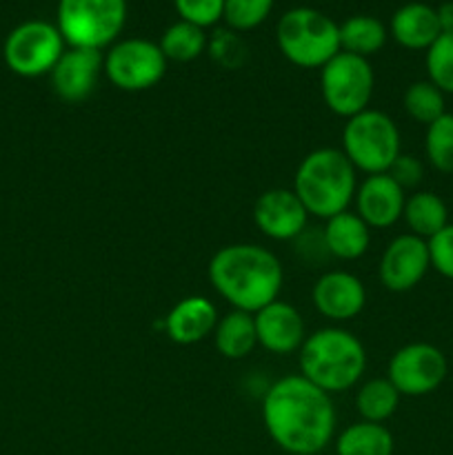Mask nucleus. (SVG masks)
<instances>
[{"mask_svg": "<svg viewBox=\"0 0 453 455\" xmlns=\"http://www.w3.org/2000/svg\"><path fill=\"white\" fill-rule=\"evenodd\" d=\"M435 12H438L440 29H442V34H453V0L442 3Z\"/></svg>", "mask_w": 453, "mask_h": 455, "instance_id": "nucleus-35", "label": "nucleus"}, {"mask_svg": "<svg viewBox=\"0 0 453 455\" xmlns=\"http://www.w3.org/2000/svg\"><path fill=\"white\" fill-rule=\"evenodd\" d=\"M291 189L309 216L329 220L349 212L358 191V172L342 149L320 147L300 160Z\"/></svg>", "mask_w": 453, "mask_h": 455, "instance_id": "nucleus-4", "label": "nucleus"}, {"mask_svg": "<svg viewBox=\"0 0 453 455\" xmlns=\"http://www.w3.org/2000/svg\"><path fill=\"white\" fill-rule=\"evenodd\" d=\"M262 422L284 453L318 455L331 444L338 416L331 395L298 373L280 378L265 391Z\"/></svg>", "mask_w": 453, "mask_h": 455, "instance_id": "nucleus-1", "label": "nucleus"}, {"mask_svg": "<svg viewBox=\"0 0 453 455\" xmlns=\"http://www.w3.org/2000/svg\"><path fill=\"white\" fill-rule=\"evenodd\" d=\"M431 269L429 243L413 234H400L386 244L378 262V280L393 293L416 289Z\"/></svg>", "mask_w": 453, "mask_h": 455, "instance_id": "nucleus-12", "label": "nucleus"}, {"mask_svg": "<svg viewBox=\"0 0 453 455\" xmlns=\"http://www.w3.org/2000/svg\"><path fill=\"white\" fill-rule=\"evenodd\" d=\"M402 220L407 222L409 234L431 240L449 225L447 203L433 191H416L404 203Z\"/></svg>", "mask_w": 453, "mask_h": 455, "instance_id": "nucleus-22", "label": "nucleus"}, {"mask_svg": "<svg viewBox=\"0 0 453 455\" xmlns=\"http://www.w3.org/2000/svg\"><path fill=\"white\" fill-rule=\"evenodd\" d=\"M407 191L389 176L376 173L367 176L355 191V213L367 222L369 229H389L402 220Z\"/></svg>", "mask_w": 453, "mask_h": 455, "instance_id": "nucleus-17", "label": "nucleus"}, {"mask_svg": "<svg viewBox=\"0 0 453 455\" xmlns=\"http://www.w3.org/2000/svg\"><path fill=\"white\" fill-rule=\"evenodd\" d=\"M400 398L393 385L386 378H373V380L362 382L355 394V409L360 418L367 422H378L385 425L400 407Z\"/></svg>", "mask_w": 453, "mask_h": 455, "instance_id": "nucleus-25", "label": "nucleus"}, {"mask_svg": "<svg viewBox=\"0 0 453 455\" xmlns=\"http://www.w3.org/2000/svg\"><path fill=\"white\" fill-rule=\"evenodd\" d=\"M393 434L378 422H354L336 438L338 455H393Z\"/></svg>", "mask_w": 453, "mask_h": 455, "instance_id": "nucleus-24", "label": "nucleus"}, {"mask_svg": "<svg viewBox=\"0 0 453 455\" xmlns=\"http://www.w3.org/2000/svg\"><path fill=\"white\" fill-rule=\"evenodd\" d=\"M65 49V38L53 22L27 20L9 31L3 56L16 76L40 78V76L52 74Z\"/></svg>", "mask_w": 453, "mask_h": 455, "instance_id": "nucleus-10", "label": "nucleus"}, {"mask_svg": "<svg viewBox=\"0 0 453 455\" xmlns=\"http://www.w3.org/2000/svg\"><path fill=\"white\" fill-rule=\"evenodd\" d=\"M389 34L400 47L426 52L442 34L435 7L425 3H407L391 16Z\"/></svg>", "mask_w": 453, "mask_h": 455, "instance_id": "nucleus-19", "label": "nucleus"}, {"mask_svg": "<svg viewBox=\"0 0 453 455\" xmlns=\"http://www.w3.org/2000/svg\"><path fill=\"white\" fill-rule=\"evenodd\" d=\"M258 347L275 355H291L300 351L306 338L302 314L284 300H274L253 314Z\"/></svg>", "mask_w": 453, "mask_h": 455, "instance_id": "nucleus-16", "label": "nucleus"}, {"mask_svg": "<svg viewBox=\"0 0 453 455\" xmlns=\"http://www.w3.org/2000/svg\"><path fill=\"white\" fill-rule=\"evenodd\" d=\"M102 74H105L102 71V52L67 47L49 78H52L53 93L62 102L80 105L93 96Z\"/></svg>", "mask_w": 453, "mask_h": 455, "instance_id": "nucleus-14", "label": "nucleus"}, {"mask_svg": "<svg viewBox=\"0 0 453 455\" xmlns=\"http://www.w3.org/2000/svg\"><path fill=\"white\" fill-rule=\"evenodd\" d=\"M315 311L331 323H346L362 314L367 305L364 283L351 271L333 269L320 275L311 289Z\"/></svg>", "mask_w": 453, "mask_h": 455, "instance_id": "nucleus-15", "label": "nucleus"}, {"mask_svg": "<svg viewBox=\"0 0 453 455\" xmlns=\"http://www.w3.org/2000/svg\"><path fill=\"white\" fill-rule=\"evenodd\" d=\"M425 154L435 172L453 173V114L447 111L426 127Z\"/></svg>", "mask_w": 453, "mask_h": 455, "instance_id": "nucleus-28", "label": "nucleus"}, {"mask_svg": "<svg viewBox=\"0 0 453 455\" xmlns=\"http://www.w3.org/2000/svg\"><path fill=\"white\" fill-rule=\"evenodd\" d=\"M180 20L191 22L200 29L218 25L225 13V0H173Z\"/></svg>", "mask_w": 453, "mask_h": 455, "instance_id": "nucleus-31", "label": "nucleus"}, {"mask_svg": "<svg viewBox=\"0 0 453 455\" xmlns=\"http://www.w3.org/2000/svg\"><path fill=\"white\" fill-rule=\"evenodd\" d=\"M376 74L369 58L340 52L320 69V93L331 114L349 120L369 109Z\"/></svg>", "mask_w": 453, "mask_h": 455, "instance_id": "nucleus-8", "label": "nucleus"}, {"mask_svg": "<svg viewBox=\"0 0 453 455\" xmlns=\"http://www.w3.org/2000/svg\"><path fill=\"white\" fill-rule=\"evenodd\" d=\"M127 22V0H58L56 27L67 47L109 49Z\"/></svg>", "mask_w": 453, "mask_h": 455, "instance_id": "nucleus-6", "label": "nucleus"}, {"mask_svg": "<svg viewBox=\"0 0 453 455\" xmlns=\"http://www.w3.org/2000/svg\"><path fill=\"white\" fill-rule=\"evenodd\" d=\"M169 60L158 43L149 38H124L102 56L105 78L120 92L138 93L154 89L167 74Z\"/></svg>", "mask_w": 453, "mask_h": 455, "instance_id": "nucleus-9", "label": "nucleus"}, {"mask_svg": "<svg viewBox=\"0 0 453 455\" xmlns=\"http://www.w3.org/2000/svg\"><path fill=\"white\" fill-rule=\"evenodd\" d=\"M300 376L329 395L345 394L362 380L367 371V351L358 336L342 327H322L306 333L300 351Z\"/></svg>", "mask_w": 453, "mask_h": 455, "instance_id": "nucleus-3", "label": "nucleus"}, {"mask_svg": "<svg viewBox=\"0 0 453 455\" xmlns=\"http://www.w3.org/2000/svg\"><path fill=\"white\" fill-rule=\"evenodd\" d=\"M211 336L216 351L226 360L247 358L258 347L256 323H253V314H247V311L231 309L229 314L220 315Z\"/></svg>", "mask_w": 453, "mask_h": 455, "instance_id": "nucleus-21", "label": "nucleus"}, {"mask_svg": "<svg viewBox=\"0 0 453 455\" xmlns=\"http://www.w3.org/2000/svg\"><path fill=\"white\" fill-rule=\"evenodd\" d=\"M340 29V52L354 53V56L369 58L380 52L389 38V29L385 22L376 16H351L346 18Z\"/></svg>", "mask_w": 453, "mask_h": 455, "instance_id": "nucleus-23", "label": "nucleus"}, {"mask_svg": "<svg viewBox=\"0 0 453 455\" xmlns=\"http://www.w3.org/2000/svg\"><path fill=\"white\" fill-rule=\"evenodd\" d=\"M447 355L429 342H409L389 360L386 380L404 398H422L442 387L447 380Z\"/></svg>", "mask_w": 453, "mask_h": 455, "instance_id": "nucleus-11", "label": "nucleus"}, {"mask_svg": "<svg viewBox=\"0 0 453 455\" xmlns=\"http://www.w3.org/2000/svg\"><path fill=\"white\" fill-rule=\"evenodd\" d=\"M426 76L444 96H453V34H440L426 49Z\"/></svg>", "mask_w": 453, "mask_h": 455, "instance_id": "nucleus-29", "label": "nucleus"}, {"mask_svg": "<svg viewBox=\"0 0 453 455\" xmlns=\"http://www.w3.org/2000/svg\"><path fill=\"white\" fill-rule=\"evenodd\" d=\"M280 53L300 69H322L340 53V29L327 13L311 7H293L275 27Z\"/></svg>", "mask_w": 453, "mask_h": 455, "instance_id": "nucleus-5", "label": "nucleus"}, {"mask_svg": "<svg viewBox=\"0 0 453 455\" xmlns=\"http://www.w3.org/2000/svg\"><path fill=\"white\" fill-rule=\"evenodd\" d=\"M342 154L349 158L355 172L367 176L386 173L393 160L402 154L400 129L391 116L380 109H364L342 127Z\"/></svg>", "mask_w": 453, "mask_h": 455, "instance_id": "nucleus-7", "label": "nucleus"}, {"mask_svg": "<svg viewBox=\"0 0 453 455\" xmlns=\"http://www.w3.org/2000/svg\"><path fill=\"white\" fill-rule=\"evenodd\" d=\"M426 243H429L431 269L438 271L442 278L453 280V222H449L440 234H435Z\"/></svg>", "mask_w": 453, "mask_h": 455, "instance_id": "nucleus-32", "label": "nucleus"}, {"mask_svg": "<svg viewBox=\"0 0 453 455\" xmlns=\"http://www.w3.org/2000/svg\"><path fill=\"white\" fill-rule=\"evenodd\" d=\"M444 98L447 96L433 83L417 80V83H411L407 87L402 96V105L409 118L429 127L440 116L447 114V100Z\"/></svg>", "mask_w": 453, "mask_h": 455, "instance_id": "nucleus-27", "label": "nucleus"}, {"mask_svg": "<svg viewBox=\"0 0 453 455\" xmlns=\"http://www.w3.org/2000/svg\"><path fill=\"white\" fill-rule=\"evenodd\" d=\"M209 283L231 309L256 314L278 300L284 271L278 256L262 244L235 243L220 247L209 260Z\"/></svg>", "mask_w": 453, "mask_h": 455, "instance_id": "nucleus-2", "label": "nucleus"}, {"mask_svg": "<svg viewBox=\"0 0 453 455\" xmlns=\"http://www.w3.org/2000/svg\"><path fill=\"white\" fill-rule=\"evenodd\" d=\"M322 240L329 256L338 260H358L371 244V229L358 213L342 212L324 220Z\"/></svg>", "mask_w": 453, "mask_h": 455, "instance_id": "nucleus-20", "label": "nucleus"}, {"mask_svg": "<svg viewBox=\"0 0 453 455\" xmlns=\"http://www.w3.org/2000/svg\"><path fill=\"white\" fill-rule=\"evenodd\" d=\"M158 44L169 62H191L207 52V29H200L191 22L178 20L164 29Z\"/></svg>", "mask_w": 453, "mask_h": 455, "instance_id": "nucleus-26", "label": "nucleus"}, {"mask_svg": "<svg viewBox=\"0 0 453 455\" xmlns=\"http://www.w3.org/2000/svg\"><path fill=\"white\" fill-rule=\"evenodd\" d=\"M274 12V0H225V13L222 20L235 34H244L269 18Z\"/></svg>", "mask_w": 453, "mask_h": 455, "instance_id": "nucleus-30", "label": "nucleus"}, {"mask_svg": "<svg viewBox=\"0 0 453 455\" xmlns=\"http://www.w3.org/2000/svg\"><path fill=\"white\" fill-rule=\"evenodd\" d=\"M386 173H389V176L393 178L404 191L416 189V187L422 182V178H425V164H422L416 156L400 154Z\"/></svg>", "mask_w": 453, "mask_h": 455, "instance_id": "nucleus-34", "label": "nucleus"}, {"mask_svg": "<svg viewBox=\"0 0 453 455\" xmlns=\"http://www.w3.org/2000/svg\"><path fill=\"white\" fill-rule=\"evenodd\" d=\"M218 309L209 298L187 296L178 300L164 315L163 327L171 342L180 347L198 345L204 338L211 336L218 324Z\"/></svg>", "mask_w": 453, "mask_h": 455, "instance_id": "nucleus-18", "label": "nucleus"}, {"mask_svg": "<svg viewBox=\"0 0 453 455\" xmlns=\"http://www.w3.org/2000/svg\"><path fill=\"white\" fill-rule=\"evenodd\" d=\"M309 213L293 189H266L253 203V225L262 235L278 243L300 238L306 231Z\"/></svg>", "mask_w": 453, "mask_h": 455, "instance_id": "nucleus-13", "label": "nucleus"}, {"mask_svg": "<svg viewBox=\"0 0 453 455\" xmlns=\"http://www.w3.org/2000/svg\"><path fill=\"white\" fill-rule=\"evenodd\" d=\"M209 52H211L213 60L220 62L222 67H238L244 60L242 43L238 40L235 31H218L211 40H209Z\"/></svg>", "mask_w": 453, "mask_h": 455, "instance_id": "nucleus-33", "label": "nucleus"}]
</instances>
